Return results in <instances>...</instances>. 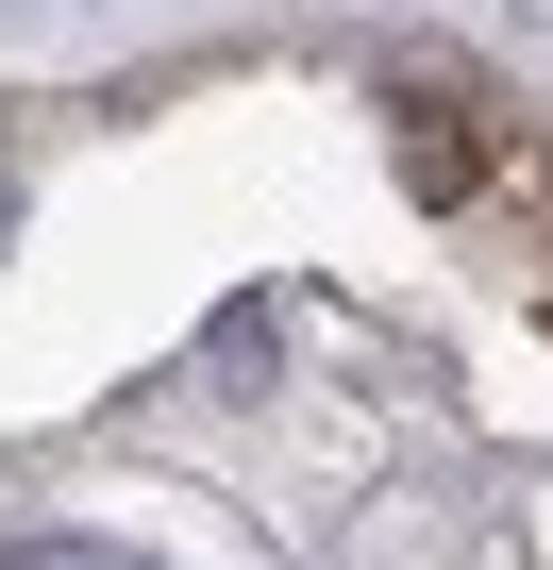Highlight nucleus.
<instances>
[{"label": "nucleus", "mask_w": 553, "mask_h": 570, "mask_svg": "<svg viewBox=\"0 0 553 570\" xmlns=\"http://www.w3.org/2000/svg\"><path fill=\"white\" fill-rule=\"evenodd\" d=\"M386 118H403V185H419V202H470V185H486V151H470L453 101H386Z\"/></svg>", "instance_id": "1"}, {"label": "nucleus", "mask_w": 553, "mask_h": 570, "mask_svg": "<svg viewBox=\"0 0 553 570\" xmlns=\"http://www.w3.org/2000/svg\"><path fill=\"white\" fill-rule=\"evenodd\" d=\"M0 235H18V185H0Z\"/></svg>", "instance_id": "2"}]
</instances>
